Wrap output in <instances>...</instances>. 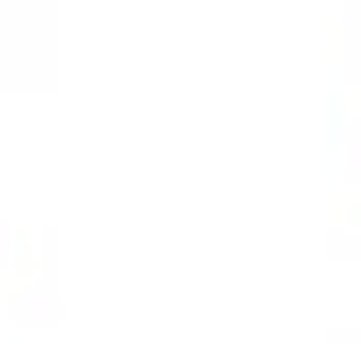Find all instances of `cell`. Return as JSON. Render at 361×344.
Masks as SVG:
<instances>
[]
</instances>
